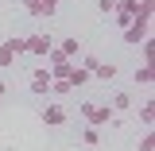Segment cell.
<instances>
[{
	"mask_svg": "<svg viewBox=\"0 0 155 151\" xmlns=\"http://www.w3.org/2000/svg\"><path fill=\"white\" fill-rule=\"evenodd\" d=\"M54 47V35L51 31H35V35H23V54H35V58H47Z\"/></svg>",
	"mask_w": 155,
	"mask_h": 151,
	"instance_id": "cell-1",
	"label": "cell"
},
{
	"mask_svg": "<svg viewBox=\"0 0 155 151\" xmlns=\"http://www.w3.org/2000/svg\"><path fill=\"white\" fill-rule=\"evenodd\" d=\"M81 116H85V124L89 128H101V124H113L116 120V113H113V105H81Z\"/></svg>",
	"mask_w": 155,
	"mask_h": 151,
	"instance_id": "cell-2",
	"label": "cell"
},
{
	"mask_svg": "<svg viewBox=\"0 0 155 151\" xmlns=\"http://www.w3.org/2000/svg\"><path fill=\"white\" fill-rule=\"evenodd\" d=\"M151 39V19H143V16H136L128 27H124V43L128 47H140V43H147Z\"/></svg>",
	"mask_w": 155,
	"mask_h": 151,
	"instance_id": "cell-3",
	"label": "cell"
},
{
	"mask_svg": "<svg viewBox=\"0 0 155 151\" xmlns=\"http://www.w3.org/2000/svg\"><path fill=\"white\" fill-rule=\"evenodd\" d=\"M16 58H23V35H12L0 43V70L16 66Z\"/></svg>",
	"mask_w": 155,
	"mask_h": 151,
	"instance_id": "cell-4",
	"label": "cell"
},
{
	"mask_svg": "<svg viewBox=\"0 0 155 151\" xmlns=\"http://www.w3.org/2000/svg\"><path fill=\"white\" fill-rule=\"evenodd\" d=\"M58 4H62V0H23V12L47 19V16H54V12H58Z\"/></svg>",
	"mask_w": 155,
	"mask_h": 151,
	"instance_id": "cell-5",
	"label": "cell"
},
{
	"mask_svg": "<svg viewBox=\"0 0 155 151\" xmlns=\"http://www.w3.org/2000/svg\"><path fill=\"white\" fill-rule=\"evenodd\" d=\"M116 23H120V27H128V23H132L136 16H140V0H116Z\"/></svg>",
	"mask_w": 155,
	"mask_h": 151,
	"instance_id": "cell-6",
	"label": "cell"
},
{
	"mask_svg": "<svg viewBox=\"0 0 155 151\" xmlns=\"http://www.w3.org/2000/svg\"><path fill=\"white\" fill-rule=\"evenodd\" d=\"M51 81H54L51 70H47V66H35V70H31V93L47 97V93H51Z\"/></svg>",
	"mask_w": 155,
	"mask_h": 151,
	"instance_id": "cell-7",
	"label": "cell"
},
{
	"mask_svg": "<svg viewBox=\"0 0 155 151\" xmlns=\"http://www.w3.org/2000/svg\"><path fill=\"white\" fill-rule=\"evenodd\" d=\"M39 116H43V124H47V128H62L70 113H66L62 105H43V113H39Z\"/></svg>",
	"mask_w": 155,
	"mask_h": 151,
	"instance_id": "cell-8",
	"label": "cell"
},
{
	"mask_svg": "<svg viewBox=\"0 0 155 151\" xmlns=\"http://www.w3.org/2000/svg\"><path fill=\"white\" fill-rule=\"evenodd\" d=\"M54 47H58L66 58H70V62H74V58H81V39H78V35H66L62 43H54Z\"/></svg>",
	"mask_w": 155,
	"mask_h": 151,
	"instance_id": "cell-9",
	"label": "cell"
},
{
	"mask_svg": "<svg viewBox=\"0 0 155 151\" xmlns=\"http://www.w3.org/2000/svg\"><path fill=\"white\" fill-rule=\"evenodd\" d=\"M93 77H101V81H113V77H116V62H101V58H97Z\"/></svg>",
	"mask_w": 155,
	"mask_h": 151,
	"instance_id": "cell-10",
	"label": "cell"
},
{
	"mask_svg": "<svg viewBox=\"0 0 155 151\" xmlns=\"http://www.w3.org/2000/svg\"><path fill=\"white\" fill-rule=\"evenodd\" d=\"M140 124H143V128H151V124H155V101H143V109H140Z\"/></svg>",
	"mask_w": 155,
	"mask_h": 151,
	"instance_id": "cell-11",
	"label": "cell"
},
{
	"mask_svg": "<svg viewBox=\"0 0 155 151\" xmlns=\"http://www.w3.org/2000/svg\"><path fill=\"white\" fill-rule=\"evenodd\" d=\"M151 62H143V66H136V85H151Z\"/></svg>",
	"mask_w": 155,
	"mask_h": 151,
	"instance_id": "cell-12",
	"label": "cell"
},
{
	"mask_svg": "<svg viewBox=\"0 0 155 151\" xmlns=\"http://www.w3.org/2000/svg\"><path fill=\"white\" fill-rule=\"evenodd\" d=\"M51 93H54V97H66V93H74V85H70L66 77H54V81H51Z\"/></svg>",
	"mask_w": 155,
	"mask_h": 151,
	"instance_id": "cell-13",
	"label": "cell"
},
{
	"mask_svg": "<svg viewBox=\"0 0 155 151\" xmlns=\"http://www.w3.org/2000/svg\"><path fill=\"white\" fill-rule=\"evenodd\" d=\"M81 143H85V147H97V143H101V132L85 124V128H81Z\"/></svg>",
	"mask_w": 155,
	"mask_h": 151,
	"instance_id": "cell-14",
	"label": "cell"
},
{
	"mask_svg": "<svg viewBox=\"0 0 155 151\" xmlns=\"http://www.w3.org/2000/svg\"><path fill=\"white\" fill-rule=\"evenodd\" d=\"M124 109H132V97L128 93H113V113H124Z\"/></svg>",
	"mask_w": 155,
	"mask_h": 151,
	"instance_id": "cell-15",
	"label": "cell"
},
{
	"mask_svg": "<svg viewBox=\"0 0 155 151\" xmlns=\"http://www.w3.org/2000/svg\"><path fill=\"white\" fill-rule=\"evenodd\" d=\"M140 151H155V132H151V128H147L143 140H140Z\"/></svg>",
	"mask_w": 155,
	"mask_h": 151,
	"instance_id": "cell-16",
	"label": "cell"
},
{
	"mask_svg": "<svg viewBox=\"0 0 155 151\" xmlns=\"http://www.w3.org/2000/svg\"><path fill=\"white\" fill-rule=\"evenodd\" d=\"M97 8H101L105 16H113V12H116V0H97Z\"/></svg>",
	"mask_w": 155,
	"mask_h": 151,
	"instance_id": "cell-17",
	"label": "cell"
},
{
	"mask_svg": "<svg viewBox=\"0 0 155 151\" xmlns=\"http://www.w3.org/2000/svg\"><path fill=\"white\" fill-rule=\"evenodd\" d=\"M4 93H8V85H4V81H0V97H4Z\"/></svg>",
	"mask_w": 155,
	"mask_h": 151,
	"instance_id": "cell-18",
	"label": "cell"
}]
</instances>
